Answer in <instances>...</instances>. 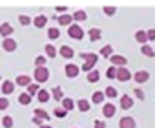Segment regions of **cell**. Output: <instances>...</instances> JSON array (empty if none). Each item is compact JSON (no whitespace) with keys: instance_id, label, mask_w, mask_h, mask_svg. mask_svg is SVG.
<instances>
[{"instance_id":"1","label":"cell","mask_w":155,"mask_h":128,"mask_svg":"<svg viewBox=\"0 0 155 128\" xmlns=\"http://www.w3.org/2000/svg\"><path fill=\"white\" fill-rule=\"evenodd\" d=\"M81 57H82V59L86 60V62H84V66H82V70L90 73V72L93 70V66H95V62L99 60V57H97L95 53H82Z\"/></svg>"},{"instance_id":"2","label":"cell","mask_w":155,"mask_h":128,"mask_svg":"<svg viewBox=\"0 0 155 128\" xmlns=\"http://www.w3.org/2000/svg\"><path fill=\"white\" fill-rule=\"evenodd\" d=\"M68 35H69L71 39L81 40V39H84V29H82L81 26H77V24H71V26L68 28Z\"/></svg>"},{"instance_id":"3","label":"cell","mask_w":155,"mask_h":128,"mask_svg":"<svg viewBox=\"0 0 155 128\" xmlns=\"http://www.w3.org/2000/svg\"><path fill=\"white\" fill-rule=\"evenodd\" d=\"M35 79H37V83H46V81L49 79V72H48V68H46V66L37 68V70H35Z\"/></svg>"},{"instance_id":"4","label":"cell","mask_w":155,"mask_h":128,"mask_svg":"<svg viewBox=\"0 0 155 128\" xmlns=\"http://www.w3.org/2000/svg\"><path fill=\"white\" fill-rule=\"evenodd\" d=\"M117 79H119L120 83H126V81L131 79V72L126 70V68H117Z\"/></svg>"},{"instance_id":"5","label":"cell","mask_w":155,"mask_h":128,"mask_svg":"<svg viewBox=\"0 0 155 128\" xmlns=\"http://www.w3.org/2000/svg\"><path fill=\"white\" fill-rule=\"evenodd\" d=\"M110 59H111V62H113L115 68H124L126 62H128V59L122 57V55H113V57H110Z\"/></svg>"},{"instance_id":"6","label":"cell","mask_w":155,"mask_h":128,"mask_svg":"<svg viewBox=\"0 0 155 128\" xmlns=\"http://www.w3.org/2000/svg\"><path fill=\"white\" fill-rule=\"evenodd\" d=\"M2 48H4L6 51H15V49H17V42H15V39H11V37L4 39V42H2Z\"/></svg>"},{"instance_id":"7","label":"cell","mask_w":155,"mask_h":128,"mask_svg":"<svg viewBox=\"0 0 155 128\" xmlns=\"http://www.w3.org/2000/svg\"><path fill=\"white\" fill-rule=\"evenodd\" d=\"M133 79H135V83L142 84V83H146V81L150 79V73H148V72H144V70H140V72H137V73L133 75Z\"/></svg>"},{"instance_id":"8","label":"cell","mask_w":155,"mask_h":128,"mask_svg":"<svg viewBox=\"0 0 155 128\" xmlns=\"http://www.w3.org/2000/svg\"><path fill=\"white\" fill-rule=\"evenodd\" d=\"M77 75H79V66H75V64H68V66H66V77L73 79Z\"/></svg>"},{"instance_id":"9","label":"cell","mask_w":155,"mask_h":128,"mask_svg":"<svg viewBox=\"0 0 155 128\" xmlns=\"http://www.w3.org/2000/svg\"><path fill=\"white\" fill-rule=\"evenodd\" d=\"M102 115H104V117H108V119H110V117H113V115H115V106H113L111 103L104 104V106H102Z\"/></svg>"},{"instance_id":"10","label":"cell","mask_w":155,"mask_h":128,"mask_svg":"<svg viewBox=\"0 0 155 128\" xmlns=\"http://www.w3.org/2000/svg\"><path fill=\"white\" fill-rule=\"evenodd\" d=\"M13 33V28H11V24H8V22H4V24H0V35L2 37H9Z\"/></svg>"},{"instance_id":"11","label":"cell","mask_w":155,"mask_h":128,"mask_svg":"<svg viewBox=\"0 0 155 128\" xmlns=\"http://www.w3.org/2000/svg\"><path fill=\"white\" fill-rule=\"evenodd\" d=\"M131 106H133L131 97H130V95H122V97H120V108H122V110H128V108H131Z\"/></svg>"},{"instance_id":"12","label":"cell","mask_w":155,"mask_h":128,"mask_svg":"<svg viewBox=\"0 0 155 128\" xmlns=\"http://www.w3.org/2000/svg\"><path fill=\"white\" fill-rule=\"evenodd\" d=\"M119 126L120 128H135V121L131 117H122L120 123H119Z\"/></svg>"},{"instance_id":"13","label":"cell","mask_w":155,"mask_h":128,"mask_svg":"<svg viewBox=\"0 0 155 128\" xmlns=\"http://www.w3.org/2000/svg\"><path fill=\"white\" fill-rule=\"evenodd\" d=\"M2 92H4L6 95L13 93V92H15V84H13L11 81H4V84H2Z\"/></svg>"},{"instance_id":"14","label":"cell","mask_w":155,"mask_h":128,"mask_svg":"<svg viewBox=\"0 0 155 128\" xmlns=\"http://www.w3.org/2000/svg\"><path fill=\"white\" fill-rule=\"evenodd\" d=\"M77 108H79L81 112H88L91 108V104L86 101V99H79V103H77Z\"/></svg>"},{"instance_id":"15","label":"cell","mask_w":155,"mask_h":128,"mask_svg":"<svg viewBox=\"0 0 155 128\" xmlns=\"http://www.w3.org/2000/svg\"><path fill=\"white\" fill-rule=\"evenodd\" d=\"M33 24H35L37 28H44V26L48 24V17H44V15H38V17L33 20Z\"/></svg>"},{"instance_id":"16","label":"cell","mask_w":155,"mask_h":128,"mask_svg":"<svg viewBox=\"0 0 155 128\" xmlns=\"http://www.w3.org/2000/svg\"><path fill=\"white\" fill-rule=\"evenodd\" d=\"M60 57H64V59H71V57H73V49H71L69 46H62V48H60Z\"/></svg>"},{"instance_id":"17","label":"cell","mask_w":155,"mask_h":128,"mask_svg":"<svg viewBox=\"0 0 155 128\" xmlns=\"http://www.w3.org/2000/svg\"><path fill=\"white\" fill-rule=\"evenodd\" d=\"M49 97H51V95H49V92H48V90H40V92L37 93V99H38L40 103H48V101H49Z\"/></svg>"},{"instance_id":"18","label":"cell","mask_w":155,"mask_h":128,"mask_svg":"<svg viewBox=\"0 0 155 128\" xmlns=\"http://www.w3.org/2000/svg\"><path fill=\"white\" fill-rule=\"evenodd\" d=\"M18 103H20L22 106H28V104L31 103V95H29L28 92H26V93H20V95H18Z\"/></svg>"},{"instance_id":"19","label":"cell","mask_w":155,"mask_h":128,"mask_svg":"<svg viewBox=\"0 0 155 128\" xmlns=\"http://www.w3.org/2000/svg\"><path fill=\"white\" fill-rule=\"evenodd\" d=\"M71 20H73V15H62V17H58V24L60 26H69Z\"/></svg>"},{"instance_id":"20","label":"cell","mask_w":155,"mask_h":128,"mask_svg":"<svg viewBox=\"0 0 155 128\" xmlns=\"http://www.w3.org/2000/svg\"><path fill=\"white\" fill-rule=\"evenodd\" d=\"M99 39H101V29H99V28L90 29V40H91V42H97Z\"/></svg>"},{"instance_id":"21","label":"cell","mask_w":155,"mask_h":128,"mask_svg":"<svg viewBox=\"0 0 155 128\" xmlns=\"http://www.w3.org/2000/svg\"><path fill=\"white\" fill-rule=\"evenodd\" d=\"M17 84H18V86H26V88H28V86L31 84V79H29L28 75H20V77L17 79Z\"/></svg>"},{"instance_id":"22","label":"cell","mask_w":155,"mask_h":128,"mask_svg":"<svg viewBox=\"0 0 155 128\" xmlns=\"http://www.w3.org/2000/svg\"><path fill=\"white\" fill-rule=\"evenodd\" d=\"M140 51H142V55H146V57H155L153 48H151V46H148V44H144V46L140 48Z\"/></svg>"},{"instance_id":"23","label":"cell","mask_w":155,"mask_h":128,"mask_svg":"<svg viewBox=\"0 0 155 128\" xmlns=\"http://www.w3.org/2000/svg\"><path fill=\"white\" fill-rule=\"evenodd\" d=\"M48 37H49L51 40L58 39V37H60V31H58V28H49V29H48Z\"/></svg>"},{"instance_id":"24","label":"cell","mask_w":155,"mask_h":128,"mask_svg":"<svg viewBox=\"0 0 155 128\" xmlns=\"http://www.w3.org/2000/svg\"><path fill=\"white\" fill-rule=\"evenodd\" d=\"M135 39H137V40H139V42H140L142 46H144V44L148 42V37H146V31H137V33H135Z\"/></svg>"},{"instance_id":"25","label":"cell","mask_w":155,"mask_h":128,"mask_svg":"<svg viewBox=\"0 0 155 128\" xmlns=\"http://www.w3.org/2000/svg\"><path fill=\"white\" fill-rule=\"evenodd\" d=\"M99 77H101V73H99L97 70H91V72L88 73V83H97Z\"/></svg>"},{"instance_id":"26","label":"cell","mask_w":155,"mask_h":128,"mask_svg":"<svg viewBox=\"0 0 155 128\" xmlns=\"http://www.w3.org/2000/svg\"><path fill=\"white\" fill-rule=\"evenodd\" d=\"M104 97H106V95H104L102 92H95V93H93V97H91V101H93L95 104H101V103L104 101Z\"/></svg>"},{"instance_id":"27","label":"cell","mask_w":155,"mask_h":128,"mask_svg":"<svg viewBox=\"0 0 155 128\" xmlns=\"http://www.w3.org/2000/svg\"><path fill=\"white\" fill-rule=\"evenodd\" d=\"M62 108H64L66 112H69V110H73V108H75V104H73V101H71V99H62Z\"/></svg>"},{"instance_id":"28","label":"cell","mask_w":155,"mask_h":128,"mask_svg":"<svg viewBox=\"0 0 155 128\" xmlns=\"http://www.w3.org/2000/svg\"><path fill=\"white\" fill-rule=\"evenodd\" d=\"M35 117H38V119H44V121H48V119H49L48 112H46V110H40V108H37V110H35Z\"/></svg>"},{"instance_id":"29","label":"cell","mask_w":155,"mask_h":128,"mask_svg":"<svg viewBox=\"0 0 155 128\" xmlns=\"http://www.w3.org/2000/svg\"><path fill=\"white\" fill-rule=\"evenodd\" d=\"M106 77H108V79H117V68H115V66H110V68L106 70Z\"/></svg>"},{"instance_id":"30","label":"cell","mask_w":155,"mask_h":128,"mask_svg":"<svg viewBox=\"0 0 155 128\" xmlns=\"http://www.w3.org/2000/svg\"><path fill=\"white\" fill-rule=\"evenodd\" d=\"M38 92H40V86H38V84H29V86H28V93H29L31 97L37 95Z\"/></svg>"},{"instance_id":"31","label":"cell","mask_w":155,"mask_h":128,"mask_svg":"<svg viewBox=\"0 0 155 128\" xmlns=\"http://www.w3.org/2000/svg\"><path fill=\"white\" fill-rule=\"evenodd\" d=\"M53 97H55V101H62V99H64V92L57 86V88L53 90Z\"/></svg>"},{"instance_id":"32","label":"cell","mask_w":155,"mask_h":128,"mask_svg":"<svg viewBox=\"0 0 155 128\" xmlns=\"http://www.w3.org/2000/svg\"><path fill=\"white\" fill-rule=\"evenodd\" d=\"M2 126H4V128H11V126H13V117H11V115H6V117L2 119Z\"/></svg>"},{"instance_id":"33","label":"cell","mask_w":155,"mask_h":128,"mask_svg":"<svg viewBox=\"0 0 155 128\" xmlns=\"http://www.w3.org/2000/svg\"><path fill=\"white\" fill-rule=\"evenodd\" d=\"M86 17H88V15H86L84 11H75V13H73V19H75V20H79V22L86 20Z\"/></svg>"},{"instance_id":"34","label":"cell","mask_w":155,"mask_h":128,"mask_svg":"<svg viewBox=\"0 0 155 128\" xmlns=\"http://www.w3.org/2000/svg\"><path fill=\"white\" fill-rule=\"evenodd\" d=\"M104 95L113 99V97H117V90H115L113 86H108V88H106V92H104Z\"/></svg>"},{"instance_id":"35","label":"cell","mask_w":155,"mask_h":128,"mask_svg":"<svg viewBox=\"0 0 155 128\" xmlns=\"http://www.w3.org/2000/svg\"><path fill=\"white\" fill-rule=\"evenodd\" d=\"M18 22H20L22 26H29V24H31V19H29L28 15H20V17H18Z\"/></svg>"},{"instance_id":"36","label":"cell","mask_w":155,"mask_h":128,"mask_svg":"<svg viewBox=\"0 0 155 128\" xmlns=\"http://www.w3.org/2000/svg\"><path fill=\"white\" fill-rule=\"evenodd\" d=\"M46 55H48V57H55V55H57V49H55V46L48 44V46H46Z\"/></svg>"},{"instance_id":"37","label":"cell","mask_w":155,"mask_h":128,"mask_svg":"<svg viewBox=\"0 0 155 128\" xmlns=\"http://www.w3.org/2000/svg\"><path fill=\"white\" fill-rule=\"evenodd\" d=\"M111 51H113L111 46H104V48L101 49V55H102V57H111Z\"/></svg>"},{"instance_id":"38","label":"cell","mask_w":155,"mask_h":128,"mask_svg":"<svg viewBox=\"0 0 155 128\" xmlns=\"http://www.w3.org/2000/svg\"><path fill=\"white\" fill-rule=\"evenodd\" d=\"M53 113H55L58 119H64V117H66V110H64V108H58V106L55 108V112H53Z\"/></svg>"},{"instance_id":"39","label":"cell","mask_w":155,"mask_h":128,"mask_svg":"<svg viewBox=\"0 0 155 128\" xmlns=\"http://www.w3.org/2000/svg\"><path fill=\"white\" fill-rule=\"evenodd\" d=\"M35 64H37V68H42V66H46V57H37V60H35Z\"/></svg>"},{"instance_id":"40","label":"cell","mask_w":155,"mask_h":128,"mask_svg":"<svg viewBox=\"0 0 155 128\" xmlns=\"http://www.w3.org/2000/svg\"><path fill=\"white\" fill-rule=\"evenodd\" d=\"M8 106H9V101L6 97H0V110H8Z\"/></svg>"},{"instance_id":"41","label":"cell","mask_w":155,"mask_h":128,"mask_svg":"<svg viewBox=\"0 0 155 128\" xmlns=\"http://www.w3.org/2000/svg\"><path fill=\"white\" fill-rule=\"evenodd\" d=\"M104 13H106L108 17H111V15H115V8H111V6H106V8H104Z\"/></svg>"},{"instance_id":"42","label":"cell","mask_w":155,"mask_h":128,"mask_svg":"<svg viewBox=\"0 0 155 128\" xmlns=\"http://www.w3.org/2000/svg\"><path fill=\"white\" fill-rule=\"evenodd\" d=\"M146 37H148V40H155V29H148Z\"/></svg>"},{"instance_id":"43","label":"cell","mask_w":155,"mask_h":128,"mask_svg":"<svg viewBox=\"0 0 155 128\" xmlns=\"http://www.w3.org/2000/svg\"><path fill=\"white\" fill-rule=\"evenodd\" d=\"M93 128H106V123H104V121H95Z\"/></svg>"},{"instance_id":"44","label":"cell","mask_w":155,"mask_h":128,"mask_svg":"<svg viewBox=\"0 0 155 128\" xmlns=\"http://www.w3.org/2000/svg\"><path fill=\"white\" fill-rule=\"evenodd\" d=\"M135 95H137V97H139L140 101L144 99V93H142V90H140V88H137V90H135Z\"/></svg>"},{"instance_id":"45","label":"cell","mask_w":155,"mask_h":128,"mask_svg":"<svg viewBox=\"0 0 155 128\" xmlns=\"http://www.w3.org/2000/svg\"><path fill=\"white\" fill-rule=\"evenodd\" d=\"M33 123H35V124H40V126H42V119H38V117H33Z\"/></svg>"},{"instance_id":"46","label":"cell","mask_w":155,"mask_h":128,"mask_svg":"<svg viewBox=\"0 0 155 128\" xmlns=\"http://www.w3.org/2000/svg\"><path fill=\"white\" fill-rule=\"evenodd\" d=\"M40 128H51V126H49V124H42Z\"/></svg>"}]
</instances>
